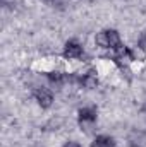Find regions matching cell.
I'll use <instances>...</instances> for the list:
<instances>
[{
  "mask_svg": "<svg viewBox=\"0 0 146 147\" xmlns=\"http://www.w3.org/2000/svg\"><path fill=\"white\" fill-rule=\"evenodd\" d=\"M48 77H50V80H52V82H57V84H60V82H62V79H64L60 72H52Z\"/></svg>",
  "mask_w": 146,
  "mask_h": 147,
  "instance_id": "cell-7",
  "label": "cell"
},
{
  "mask_svg": "<svg viewBox=\"0 0 146 147\" xmlns=\"http://www.w3.org/2000/svg\"><path fill=\"white\" fill-rule=\"evenodd\" d=\"M81 82H83V86H84V87H88V89L96 87V84H98L96 74H95V72H88L84 77H83V79H81Z\"/></svg>",
  "mask_w": 146,
  "mask_h": 147,
  "instance_id": "cell-6",
  "label": "cell"
},
{
  "mask_svg": "<svg viewBox=\"0 0 146 147\" xmlns=\"http://www.w3.org/2000/svg\"><path fill=\"white\" fill-rule=\"evenodd\" d=\"M96 43L103 48H122L120 46V38H119V33L110 29V31H102L100 34H96Z\"/></svg>",
  "mask_w": 146,
  "mask_h": 147,
  "instance_id": "cell-1",
  "label": "cell"
},
{
  "mask_svg": "<svg viewBox=\"0 0 146 147\" xmlns=\"http://www.w3.org/2000/svg\"><path fill=\"white\" fill-rule=\"evenodd\" d=\"M64 147H81V146H79L77 142H74V140H71V142H67V144H65Z\"/></svg>",
  "mask_w": 146,
  "mask_h": 147,
  "instance_id": "cell-8",
  "label": "cell"
},
{
  "mask_svg": "<svg viewBox=\"0 0 146 147\" xmlns=\"http://www.w3.org/2000/svg\"><path fill=\"white\" fill-rule=\"evenodd\" d=\"M81 55H83V48L79 46V43L69 41L65 45V50H64V57L65 58H79Z\"/></svg>",
  "mask_w": 146,
  "mask_h": 147,
  "instance_id": "cell-2",
  "label": "cell"
},
{
  "mask_svg": "<svg viewBox=\"0 0 146 147\" xmlns=\"http://www.w3.org/2000/svg\"><path fill=\"white\" fill-rule=\"evenodd\" d=\"M96 120V110L91 106V108H81L79 110V121L81 125L83 123H93Z\"/></svg>",
  "mask_w": 146,
  "mask_h": 147,
  "instance_id": "cell-4",
  "label": "cell"
},
{
  "mask_svg": "<svg viewBox=\"0 0 146 147\" xmlns=\"http://www.w3.org/2000/svg\"><path fill=\"white\" fill-rule=\"evenodd\" d=\"M35 96H36V99H38V103H40L41 108H48L52 105V101H53L52 92L48 89H38L36 92H35Z\"/></svg>",
  "mask_w": 146,
  "mask_h": 147,
  "instance_id": "cell-3",
  "label": "cell"
},
{
  "mask_svg": "<svg viewBox=\"0 0 146 147\" xmlns=\"http://www.w3.org/2000/svg\"><path fill=\"white\" fill-rule=\"evenodd\" d=\"M91 147H115V142L112 137H107V135H100L93 140Z\"/></svg>",
  "mask_w": 146,
  "mask_h": 147,
  "instance_id": "cell-5",
  "label": "cell"
}]
</instances>
